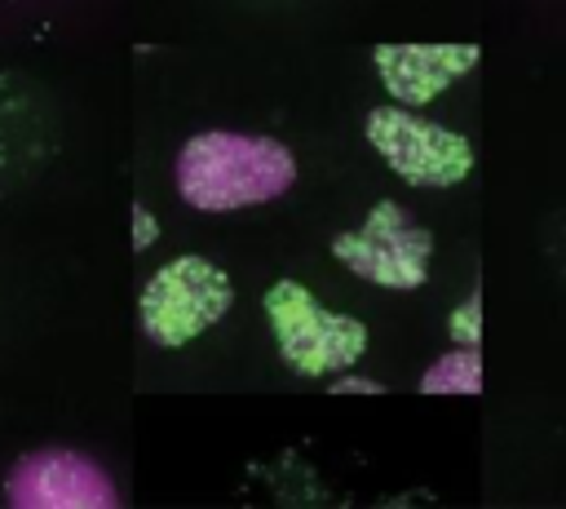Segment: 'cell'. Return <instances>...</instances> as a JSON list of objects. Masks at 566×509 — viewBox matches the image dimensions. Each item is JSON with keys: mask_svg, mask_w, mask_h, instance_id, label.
<instances>
[{"mask_svg": "<svg viewBox=\"0 0 566 509\" xmlns=\"http://www.w3.org/2000/svg\"><path fill=\"white\" fill-rule=\"evenodd\" d=\"M172 186L195 212H234L283 199L296 186V155L265 133L203 128L172 159Z\"/></svg>", "mask_w": 566, "mask_h": 509, "instance_id": "cell-1", "label": "cell"}, {"mask_svg": "<svg viewBox=\"0 0 566 509\" xmlns=\"http://www.w3.org/2000/svg\"><path fill=\"white\" fill-rule=\"evenodd\" d=\"M261 314L279 359L310 381H323V376L332 381L349 372L371 345L363 319L323 305L301 279H274L261 297Z\"/></svg>", "mask_w": 566, "mask_h": 509, "instance_id": "cell-2", "label": "cell"}, {"mask_svg": "<svg viewBox=\"0 0 566 509\" xmlns=\"http://www.w3.org/2000/svg\"><path fill=\"white\" fill-rule=\"evenodd\" d=\"M234 305L230 274L199 252L164 261L137 292V328L159 350H181L212 332Z\"/></svg>", "mask_w": 566, "mask_h": 509, "instance_id": "cell-3", "label": "cell"}, {"mask_svg": "<svg viewBox=\"0 0 566 509\" xmlns=\"http://www.w3.org/2000/svg\"><path fill=\"white\" fill-rule=\"evenodd\" d=\"M363 137L385 159V168L416 190H447L473 173V142L438 120L416 115V106L402 102L371 106Z\"/></svg>", "mask_w": 566, "mask_h": 509, "instance_id": "cell-4", "label": "cell"}, {"mask_svg": "<svg viewBox=\"0 0 566 509\" xmlns=\"http://www.w3.org/2000/svg\"><path fill=\"white\" fill-rule=\"evenodd\" d=\"M332 257L389 292H411L429 279V261H433V235L394 199H376L371 212L354 226L332 235Z\"/></svg>", "mask_w": 566, "mask_h": 509, "instance_id": "cell-5", "label": "cell"}, {"mask_svg": "<svg viewBox=\"0 0 566 509\" xmlns=\"http://www.w3.org/2000/svg\"><path fill=\"white\" fill-rule=\"evenodd\" d=\"M4 500L13 509H119V487L88 451L35 447L9 465Z\"/></svg>", "mask_w": 566, "mask_h": 509, "instance_id": "cell-6", "label": "cell"}, {"mask_svg": "<svg viewBox=\"0 0 566 509\" xmlns=\"http://www.w3.org/2000/svg\"><path fill=\"white\" fill-rule=\"evenodd\" d=\"M478 44H376L371 66L385 93L402 106H424L442 97L455 80L478 66Z\"/></svg>", "mask_w": 566, "mask_h": 509, "instance_id": "cell-7", "label": "cell"}, {"mask_svg": "<svg viewBox=\"0 0 566 509\" xmlns=\"http://www.w3.org/2000/svg\"><path fill=\"white\" fill-rule=\"evenodd\" d=\"M420 394H482L478 345H455V350L438 354L420 376Z\"/></svg>", "mask_w": 566, "mask_h": 509, "instance_id": "cell-8", "label": "cell"}, {"mask_svg": "<svg viewBox=\"0 0 566 509\" xmlns=\"http://www.w3.org/2000/svg\"><path fill=\"white\" fill-rule=\"evenodd\" d=\"M447 332L455 336V345H478L482 341V297H464L451 314H447Z\"/></svg>", "mask_w": 566, "mask_h": 509, "instance_id": "cell-9", "label": "cell"}, {"mask_svg": "<svg viewBox=\"0 0 566 509\" xmlns=\"http://www.w3.org/2000/svg\"><path fill=\"white\" fill-rule=\"evenodd\" d=\"M327 389H332V394H385V385H380V381L358 376V372H340V376H332V381H327Z\"/></svg>", "mask_w": 566, "mask_h": 509, "instance_id": "cell-10", "label": "cell"}, {"mask_svg": "<svg viewBox=\"0 0 566 509\" xmlns=\"http://www.w3.org/2000/svg\"><path fill=\"white\" fill-rule=\"evenodd\" d=\"M155 235H159L155 212H150V208H142V204H133V248H137V252H146V248L155 243Z\"/></svg>", "mask_w": 566, "mask_h": 509, "instance_id": "cell-11", "label": "cell"}]
</instances>
